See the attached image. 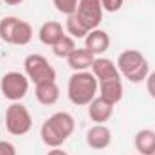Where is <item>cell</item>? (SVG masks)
<instances>
[{
  "mask_svg": "<svg viewBox=\"0 0 155 155\" xmlns=\"http://www.w3.org/2000/svg\"><path fill=\"white\" fill-rule=\"evenodd\" d=\"M76 123L74 117L69 112H56L49 119L43 121L41 128H40V135L45 146L49 148H60L74 132Z\"/></svg>",
  "mask_w": 155,
  "mask_h": 155,
  "instance_id": "1",
  "label": "cell"
},
{
  "mask_svg": "<svg viewBox=\"0 0 155 155\" xmlns=\"http://www.w3.org/2000/svg\"><path fill=\"white\" fill-rule=\"evenodd\" d=\"M97 94H99V83H97L96 76L92 74V71L74 72L69 78L67 96H69L71 103H74L78 107H87Z\"/></svg>",
  "mask_w": 155,
  "mask_h": 155,
  "instance_id": "2",
  "label": "cell"
},
{
  "mask_svg": "<svg viewBox=\"0 0 155 155\" xmlns=\"http://www.w3.org/2000/svg\"><path fill=\"white\" fill-rule=\"evenodd\" d=\"M116 65H117V69H119V72L126 78L128 81H132V83H141L150 74L148 61H146L144 54L141 51H135V49L123 51L117 56Z\"/></svg>",
  "mask_w": 155,
  "mask_h": 155,
  "instance_id": "3",
  "label": "cell"
},
{
  "mask_svg": "<svg viewBox=\"0 0 155 155\" xmlns=\"http://www.w3.org/2000/svg\"><path fill=\"white\" fill-rule=\"evenodd\" d=\"M33 128V117L22 101L11 103L5 108V130L11 135H25Z\"/></svg>",
  "mask_w": 155,
  "mask_h": 155,
  "instance_id": "4",
  "label": "cell"
},
{
  "mask_svg": "<svg viewBox=\"0 0 155 155\" xmlns=\"http://www.w3.org/2000/svg\"><path fill=\"white\" fill-rule=\"evenodd\" d=\"M0 92L11 103L22 101L29 92V78L16 71L5 72L0 79Z\"/></svg>",
  "mask_w": 155,
  "mask_h": 155,
  "instance_id": "5",
  "label": "cell"
},
{
  "mask_svg": "<svg viewBox=\"0 0 155 155\" xmlns=\"http://www.w3.org/2000/svg\"><path fill=\"white\" fill-rule=\"evenodd\" d=\"M24 69L25 76L35 85L43 81H56V71L43 54H29L24 60Z\"/></svg>",
  "mask_w": 155,
  "mask_h": 155,
  "instance_id": "6",
  "label": "cell"
},
{
  "mask_svg": "<svg viewBox=\"0 0 155 155\" xmlns=\"http://www.w3.org/2000/svg\"><path fill=\"white\" fill-rule=\"evenodd\" d=\"M76 16L81 20V24L92 31L97 29L103 22V5L101 0H79L76 9Z\"/></svg>",
  "mask_w": 155,
  "mask_h": 155,
  "instance_id": "7",
  "label": "cell"
},
{
  "mask_svg": "<svg viewBox=\"0 0 155 155\" xmlns=\"http://www.w3.org/2000/svg\"><path fill=\"white\" fill-rule=\"evenodd\" d=\"M85 139L92 150H105L112 143V132L105 124H94L92 128H88Z\"/></svg>",
  "mask_w": 155,
  "mask_h": 155,
  "instance_id": "8",
  "label": "cell"
},
{
  "mask_svg": "<svg viewBox=\"0 0 155 155\" xmlns=\"http://www.w3.org/2000/svg\"><path fill=\"white\" fill-rule=\"evenodd\" d=\"M92 74L96 76L97 83L121 78V72H119V69H117L116 63H114L112 60L101 58V56H96V60H94V63H92Z\"/></svg>",
  "mask_w": 155,
  "mask_h": 155,
  "instance_id": "9",
  "label": "cell"
},
{
  "mask_svg": "<svg viewBox=\"0 0 155 155\" xmlns=\"http://www.w3.org/2000/svg\"><path fill=\"white\" fill-rule=\"evenodd\" d=\"M88 117L96 123V124H105L112 114H114V105H110V103H107L103 97H99V96H96L88 105Z\"/></svg>",
  "mask_w": 155,
  "mask_h": 155,
  "instance_id": "10",
  "label": "cell"
},
{
  "mask_svg": "<svg viewBox=\"0 0 155 155\" xmlns=\"http://www.w3.org/2000/svg\"><path fill=\"white\" fill-rule=\"evenodd\" d=\"M83 40H85V49H88L94 56L103 54L110 47V36H108V33L101 31V29H92Z\"/></svg>",
  "mask_w": 155,
  "mask_h": 155,
  "instance_id": "11",
  "label": "cell"
},
{
  "mask_svg": "<svg viewBox=\"0 0 155 155\" xmlns=\"http://www.w3.org/2000/svg\"><path fill=\"white\" fill-rule=\"evenodd\" d=\"M94 60H96V56H94L88 49H85V47L79 49V47H76V49L72 51V54L67 58V63H69V67H71L74 72H81V71L92 69Z\"/></svg>",
  "mask_w": 155,
  "mask_h": 155,
  "instance_id": "12",
  "label": "cell"
},
{
  "mask_svg": "<svg viewBox=\"0 0 155 155\" xmlns=\"http://www.w3.org/2000/svg\"><path fill=\"white\" fill-rule=\"evenodd\" d=\"M97 96L103 97L107 103H110V105L116 107L117 103L123 99V81H121V78L99 83V94Z\"/></svg>",
  "mask_w": 155,
  "mask_h": 155,
  "instance_id": "13",
  "label": "cell"
},
{
  "mask_svg": "<svg viewBox=\"0 0 155 155\" xmlns=\"http://www.w3.org/2000/svg\"><path fill=\"white\" fill-rule=\"evenodd\" d=\"M35 96L38 99V103L51 107L60 99V88L56 85V81H43L35 85Z\"/></svg>",
  "mask_w": 155,
  "mask_h": 155,
  "instance_id": "14",
  "label": "cell"
},
{
  "mask_svg": "<svg viewBox=\"0 0 155 155\" xmlns=\"http://www.w3.org/2000/svg\"><path fill=\"white\" fill-rule=\"evenodd\" d=\"M65 33H63V25L56 20H51V22H45L38 31V38L43 45H54L58 40L61 38Z\"/></svg>",
  "mask_w": 155,
  "mask_h": 155,
  "instance_id": "15",
  "label": "cell"
},
{
  "mask_svg": "<svg viewBox=\"0 0 155 155\" xmlns=\"http://www.w3.org/2000/svg\"><path fill=\"white\" fill-rule=\"evenodd\" d=\"M135 150L139 155H153L155 153V132L143 128L135 134Z\"/></svg>",
  "mask_w": 155,
  "mask_h": 155,
  "instance_id": "16",
  "label": "cell"
},
{
  "mask_svg": "<svg viewBox=\"0 0 155 155\" xmlns=\"http://www.w3.org/2000/svg\"><path fill=\"white\" fill-rule=\"evenodd\" d=\"M31 40H33V27H31V24L18 18V22L15 25V33H13L11 43L13 45H27Z\"/></svg>",
  "mask_w": 155,
  "mask_h": 155,
  "instance_id": "17",
  "label": "cell"
},
{
  "mask_svg": "<svg viewBox=\"0 0 155 155\" xmlns=\"http://www.w3.org/2000/svg\"><path fill=\"white\" fill-rule=\"evenodd\" d=\"M74 49H76V41H74L72 36H69V35H63L61 38L52 45V52H54L58 58H65V60L72 54Z\"/></svg>",
  "mask_w": 155,
  "mask_h": 155,
  "instance_id": "18",
  "label": "cell"
},
{
  "mask_svg": "<svg viewBox=\"0 0 155 155\" xmlns=\"http://www.w3.org/2000/svg\"><path fill=\"white\" fill-rule=\"evenodd\" d=\"M65 29H67V33H69V36H72V38H85L90 31L81 24V20L76 16V13L74 15H69L67 16V24H65Z\"/></svg>",
  "mask_w": 155,
  "mask_h": 155,
  "instance_id": "19",
  "label": "cell"
},
{
  "mask_svg": "<svg viewBox=\"0 0 155 155\" xmlns=\"http://www.w3.org/2000/svg\"><path fill=\"white\" fill-rule=\"evenodd\" d=\"M16 22H18L16 16H5L4 20H0V38H2V41L11 43V38H13Z\"/></svg>",
  "mask_w": 155,
  "mask_h": 155,
  "instance_id": "20",
  "label": "cell"
},
{
  "mask_svg": "<svg viewBox=\"0 0 155 155\" xmlns=\"http://www.w3.org/2000/svg\"><path fill=\"white\" fill-rule=\"evenodd\" d=\"M78 2L79 0H52V4H54V7L60 11V13H63V15H74L78 9Z\"/></svg>",
  "mask_w": 155,
  "mask_h": 155,
  "instance_id": "21",
  "label": "cell"
},
{
  "mask_svg": "<svg viewBox=\"0 0 155 155\" xmlns=\"http://www.w3.org/2000/svg\"><path fill=\"white\" fill-rule=\"evenodd\" d=\"M123 4H124V0H101L103 11H107V13H117L123 7Z\"/></svg>",
  "mask_w": 155,
  "mask_h": 155,
  "instance_id": "22",
  "label": "cell"
},
{
  "mask_svg": "<svg viewBox=\"0 0 155 155\" xmlns=\"http://www.w3.org/2000/svg\"><path fill=\"white\" fill-rule=\"evenodd\" d=\"M0 155H16L15 144H11L9 141H0Z\"/></svg>",
  "mask_w": 155,
  "mask_h": 155,
  "instance_id": "23",
  "label": "cell"
},
{
  "mask_svg": "<svg viewBox=\"0 0 155 155\" xmlns=\"http://www.w3.org/2000/svg\"><path fill=\"white\" fill-rule=\"evenodd\" d=\"M144 81H146V90H148V94L155 99V71L153 72H150Z\"/></svg>",
  "mask_w": 155,
  "mask_h": 155,
  "instance_id": "24",
  "label": "cell"
},
{
  "mask_svg": "<svg viewBox=\"0 0 155 155\" xmlns=\"http://www.w3.org/2000/svg\"><path fill=\"white\" fill-rule=\"evenodd\" d=\"M47 155H69L65 150H60V148H52V150H49Z\"/></svg>",
  "mask_w": 155,
  "mask_h": 155,
  "instance_id": "25",
  "label": "cell"
},
{
  "mask_svg": "<svg viewBox=\"0 0 155 155\" xmlns=\"http://www.w3.org/2000/svg\"><path fill=\"white\" fill-rule=\"evenodd\" d=\"M2 2H5L7 5H18V4H22L24 0H2Z\"/></svg>",
  "mask_w": 155,
  "mask_h": 155,
  "instance_id": "26",
  "label": "cell"
},
{
  "mask_svg": "<svg viewBox=\"0 0 155 155\" xmlns=\"http://www.w3.org/2000/svg\"><path fill=\"white\" fill-rule=\"evenodd\" d=\"M0 7H2V0H0Z\"/></svg>",
  "mask_w": 155,
  "mask_h": 155,
  "instance_id": "27",
  "label": "cell"
},
{
  "mask_svg": "<svg viewBox=\"0 0 155 155\" xmlns=\"http://www.w3.org/2000/svg\"><path fill=\"white\" fill-rule=\"evenodd\" d=\"M153 155H155V153H153Z\"/></svg>",
  "mask_w": 155,
  "mask_h": 155,
  "instance_id": "28",
  "label": "cell"
}]
</instances>
